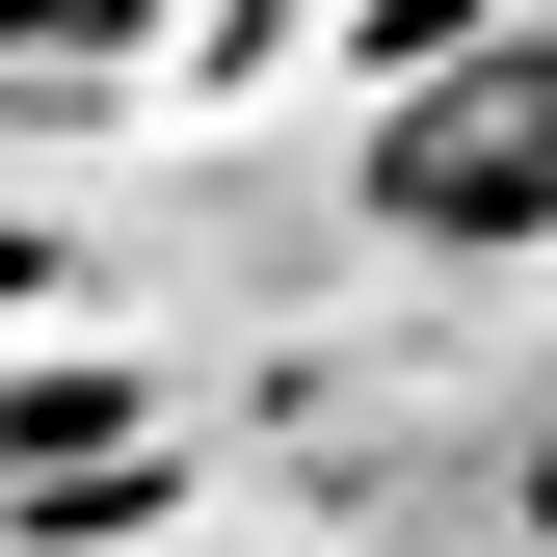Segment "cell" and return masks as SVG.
I'll return each mask as SVG.
<instances>
[{"mask_svg": "<svg viewBox=\"0 0 557 557\" xmlns=\"http://www.w3.org/2000/svg\"><path fill=\"white\" fill-rule=\"evenodd\" d=\"M345 186H372L425 265H505V239H557V27H531V53H451V81H398L372 133H345Z\"/></svg>", "mask_w": 557, "mask_h": 557, "instance_id": "1", "label": "cell"}, {"mask_svg": "<svg viewBox=\"0 0 557 557\" xmlns=\"http://www.w3.org/2000/svg\"><path fill=\"white\" fill-rule=\"evenodd\" d=\"M160 0H0V81H53V53H133Z\"/></svg>", "mask_w": 557, "mask_h": 557, "instance_id": "2", "label": "cell"}]
</instances>
